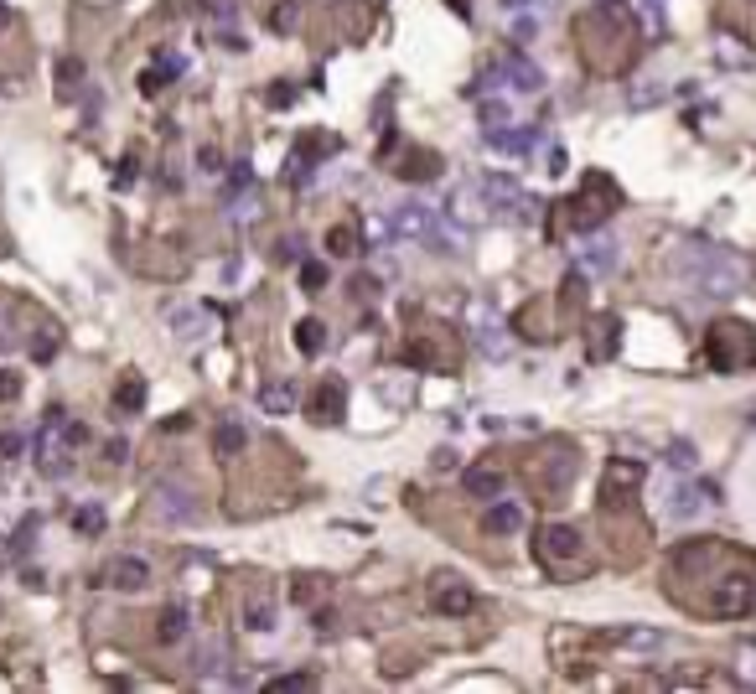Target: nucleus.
<instances>
[{
  "instance_id": "nucleus-1",
  "label": "nucleus",
  "mask_w": 756,
  "mask_h": 694,
  "mask_svg": "<svg viewBox=\"0 0 756 694\" xmlns=\"http://www.w3.org/2000/svg\"><path fill=\"white\" fill-rule=\"evenodd\" d=\"M663 590L679 611L705 622L756 617V554L735 539H684L663 560Z\"/></svg>"
},
{
  "instance_id": "nucleus-2",
  "label": "nucleus",
  "mask_w": 756,
  "mask_h": 694,
  "mask_svg": "<svg viewBox=\"0 0 756 694\" xmlns=\"http://www.w3.org/2000/svg\"><path fill=\"white\" fill-rule=\"evenodd\" d=\"M575 42H580V58H586L590 73L616 78L637 63L643 32H637V16H632L627 0H596L590 11L575 16Z\"/></svg>"
},
{
  "instance_id": "nucleus-3",
  "label": "nucleus",
  "mask_w": 756,
  "mask_h": 694,
  "mask_svg": "<svg viewBox=\"0 0 756 694\" xmlns=\"http://www.w3.org/2000/svg\"><path fill=\"white\" fill-rule=\"evenodd\" d=\"M616 208H622V187L611 182L607 171H586V176H580V187H575L565 203H560V229H570V233H596Z\"/></svg>"
},
{
  "instance_id": "nucleus-4",
  "label": "nucleus",
  "mask_w": 756,
  "mask_h": 694,
  "mask_svg": "<svg viewBox=\"0 0 756 694\" xmlns=\"http://www.w3.org/2000/svg\"><path fill=\"white\" fill-rule=\"evenodd\" d=\"M705 363L715 374H746L756 368V327L741 316H720L705 332Z\"/></svg>"
},
{
  "instance_id": "nucleus-5",
  "label": "nucleus",
  "mask_w": 756,
  "mask_h": 694,
  "mask_svg": "<svg viewBox=\"0 0 756 694\" xmlns=\"http://www.w3.org/2000/svg\"><path fill=\"white\" fill-rule=\"evenodd\" d=\"M580 549H586V539H580L575 524H544L539 528V560H544L554 575H586L590 560Z\"/></svg>"
},
{
  "instance_id": "nucleus-6",
  "label": "nucleus",
  "mask_w": 756,
  "mask_h": 694,
  "mask_svg": "<svg viewBox=\"0 0 756 694\" xmlns=\"http://www.w3.org/2000/svg\"><path fill=\"white\" fill-rule=\"evenodd\" d=\"M575 472H580V451L570 441H544V462L534 466V482L544 498H565L570 482H575Z\"/></svg>"
},
{
  "instance_id": "nucleus-7",
  "label": "nucleus",
  "mask_w": 756,
  "mask_h": 694,
  "mask_svg": "<svg viewBox=\"0 0 756 694\" xmlns=\"http://www.w3.org/2000/svg\"><path fill=\"white\" fill-rule=\"evenodd\" d=\"M643 462H627V456H616V462L601 472V513L607 508H632L637 503V487H643Z\"/></svg>"
},
{
  "instance_id": "nucleus-8",
  "label": "nucleus",
  "mask_w": 756,
  "mask_h": 694,
  "mask_svg": "<svg viewBox=\"0 0 756 694\" xmlns=\"http://www.w3.org/2000/svg\"><path fill=\"white\" fill-rule=\"evenodd\" d=\"M466 321H472V347H477L482 358H508V347H513V342H508V327L487 311L482 301L466 306Z\"/></svg>"
},
{
  "instance_id": "nucleus-9",
  "label": "nucleus",
  "mask_w": 756,
  "mask_h": 694,
  "mask_svg": "<svg viewBox=\"0 0 756 694\" xmlns=\"http://www.w3.org/2000/svg\"><path fill=\"white\" fill-rule=\"evenodd\" d=\"M482 197H487V208L503 212V218H528V212L539 208V203H528L524 192H518V182H513V176H503V171L482 176Z\"/></svg>"
},
{
  "instance_id": "nucleus-10",
  "label": "nucleus",
  "mask_w": 756,
  "mask_h": 694,
  "mask_svg": "<svg viewBox=\"0 0 756 694\" xmlns=\"http://www.w3.org/2000/svg\"><path fill=\"white\" fill-rule=\"evenodd\" d=\"M306 415H311L316 425H342V420H347V383H342V379H321L311 389Z\"/></svg>"
},
{
  "instance_id": "nucleus-11",
  "label": "nucleus",
  "mask_w": 756,
  "mask_h": 694,
  "mask_svg": "<svg viewBox=\"0 0 756 694\" xmlns=\"http://www.w3.org/2000/svg\"><path fill=\"white\" fill-rule=\"evenodd\" d=\"M150 503H156V518H161V524H192V518H197V498H192L182 482H161Z\"/></svg>"
},
{
  "instance_id": "nucleus-12",
  "label": "nucleus",
  "mask_w": 756,
  "mask_h": 694,
  "mask_svg": "<svg viewBox=\"0 0 756 694\" xmlns=\"http://www.w3.org/2000/svg\"><path fill=\"white\" fill-rule=\"evenodd\" d=\"M492 78H498V84H508L513 94H539V88H544V73L528 63L524 52H508L503 63L492 68Z\"/></svg>"
},
{
  "instance_id": "nucleus-13",
  "label": "nucleus",
  "mask_w": 756,
  "mask_h": 694,
  "mask_svg": "<svg viewBox=\"0 0 756 694\" xmlns=\"http://www.w3.org/2000/svg\"><path fill=\"white\" fill-rule=\"evenodd\" d=\"M430 607L441 611V617H466V611L477 607V596H472V586H466L462 575H441L436 590H430Z\"/></svg>"
},
{
  "instance_id": "nucleus-14",
  "label": "nucleus",
  "mask_w": 756,
  "mask_h": 694,
  "mask_svg": "<svg viewBox=\"0 0 756 694\" xmlns=\"http://www.w3.org/2000/svg\"><path fill=\"white\" fill-rule=\"evenodd\" d=\"M337 146H342L337 135H321V130H306V135H301V140H295V146H291V161H285V167H291V176H306V171H311V161H321V156H332Z\"/></svg>"
},
{
  "instance_id": "nucleus-15",
  "label": "nucleus",
  "mask_w": 756,
  "mask_h": 694,
  "mask_svg": "<svg viewBox=\"0 0 756 694\" xmlns=\"http://www.w3.org/2000/svg\"><path fill=\"white\" fill-rule=\"evenodd\" d=\"M446 212H451L456 223H466V229H472V223H482L487 212H492V208H487V197H482V182H462V187L451 192Z\"/></svg>"
},
{
  "instance_id": "nucleus-16",
  "label": "nucleus",
  "mask_w": 756,
  "mask_h": 694,
  "mask_svg": "<svg viewBox=\"0 0 756 694\" xmlns=\"http://www.w3.org/2000/svg\"><path fill=\"white\" fill-rule=\"evenodd\" d=\"M389 223H394V239H415V244H425L430 229H436V212L420 208V203H404V208L389 212Z\"/></svg>"
},
{
  "instance_id": "nucleus-17",
  "label": "nucleus",
  "mask_w": 756,
  "mask_h": 694,
  "mask_svg": "<svg viewBox=\"0 0 756 694\" xmlns=\"http://www.w3.org/2000/svg\"><path fill=\"white\" fill-rule=\"evenodd\" d=\"M166 321H171V332L182 337V342H197V337L212 332V321H218V316H212L208 306H176Z\"/></svg>"
},
{
  "instance_id": "nucleus-18",
  "label": "nucleus",
  "mask_w": 756,
  "mask_h": 694,
  "mask_svg": "<svg viewBox=\"0 0 756 694\" xmlns=\"http://www.w3.org/2000/svg\"><path fill=\"white\" fill-rule=\"evenodd\" d=\"M487 146L508 150V156H524V150L539 146V130L534 125H503V130H487Z\"/></svg>"
},
{
  "instance_id": "nucleus-19",
  "label": "nucleus",
  "mask_w": 756,
  "mask_h": 694,
  "mask_svg": "<svg viewBox=\"0 0 756 694\" xmlns=\"http://www.w3.org/2000/svg\"><path fill=\"white\" fill-rule=\"evenodd\" d=\"M518 528H524V508L518 503H503V498H498V503L482 513V534H492V539H508V534H518Z\"/></svg>"
},
{
  "instance_id": "nucleus-20",
  "label": "nucleus",
  "mask_w": 756,
  "mask_h": 694,
  "mask_svg": "<svg viewBox=\"0 0 756 694\" xmlns=\"http://www.w3.org/2000/svg\"><path fill=\"white\" fill-rule=\"evenodd\" d=\"M462 487L472 492V498H487V503H492V498H503L508 477L498 472V466H466V472H462Z\"/></svg>"
},
{
  "instance_id": "nucleus-21",
  "label": "nucleus",
  "mask_w": 756,
  "mask_h": 694,
  "mask_svg": "<svg viewBox=\"0 0 756 694\" xmlns=\"http://www.w3.org/2000/svg\"><path fill=\"white\" fill-rule=\"evenodd\" d=\"M109 581H114L120 590H146L150 586V565L140 560V554H120L114 570H109Z\"/></svg>"
},
{
  "instance_id": "nucleus-22",
  "label": "nucleus",
  "mask_w": 756,
  "mask_h": 694,
  "mask_svg": "<svg viewBox=\"0 0 756 694\" xmlns=\"http://www.w3.org/2000/svg\"><path fill=\"white\" fill-rule=\"evenodd\" d=\"M244 446H249V430H244V420H223L218 430H212V456H218V462H233Z\"/></svg>"
},
{
  "instance_id": "nucleus-23",
  "label": "nucleus",
  "mask_w": 756,
  "mask_h": 694,
  "mask_svg": "<svg viewBox=\"0 0 756 694\" xmlns=\"http://www.w3.org/2000/svg\"><path fill=\"white\" fill-rule=\"evenodd\" d=\"M327 321H321V316H301V321H295V347H301V353H306V358H316V353H327Z\"/></svg>"
},
{
  "instance_id": "nucleus-24",
  "label": "nucleus",
  "mask_w": 756,
  "mask_h": 694,
  "mask_svg": "<svg viewBox=\"0 0 756 694\" xmlns=\"http://www.w3.org/2000/svg\"><path fill=\"white\" fill-rule=\"evenodd\" d=\"M616 316H596L590 321V363H607L611 353H616Z\"/></svg>"
},
{
  "instance_id": "nucleus-25",
  "label": "nucleus",
  "mask_w": 756,
  "mask_h": 694,
  "mask_svg": "<svg viewBox=\"0 0 756 694\" xmlns=\"http://www.w3.org/2000/svg\"><path fill=\"white\" fill-rule=\"evenodd\" d=\"M187 627H192L187 601H171V607L161 611V622H156V637H161V643H182V637H187Z\"/></svg>"
},
{
  "instance_id": "nucleus-26",
  "label": "nucleus",
  "mask_w": 756,
  "mask_h": 694,
  "mask_svg": "<svg viewBox=\"0 0 756 694\" xmlns=\"http://www.w3.org/2000/svg\"><path fill=\"white\" fill-rule=\"evenodd\" d=\"M223 669H229V643H223V637H208V643L197 648V673H202V679H223Z\"/></svg>"
},
{
  "instance_id": "nucleus-27",
  "label": "nucleus",
  "mask_w": 756,
  "mask_h": 694,
  "mask_svg": "<svg viewBox=\"0 0 756 694\" xmlns=\"http://www.w3.org/2000/svg\"><path fill=\"white\" fill-rule=\"evenodd\" d=\"M436 171H441V156H436V150H410V156L400 161V176H404V182H430Z\"/></svg>"
},
{
  "instance_id": "nucleus-28",
  "label": "nucleus",
  "mask_w": 756,
  "mask_h": 694,
  "mask_svg": "<svg viewBox=\"0 0 756 694\" xmlns=\"http://www.w3.org/2000/svg\"><path fill=\"white\" fill-rule=\"evenodd\" d=\"M259 404H265L270 415H291V410H295V383L291 379L265 383V389H259Z\"/></svg>"
},
{
  "instance_id": "nucleus-29",
  "label": "nucleus",
  "mask_w": 756,
  "mask_h": 694,
  "mask_svg": "<svg viewBox=\"0 0 756 694\" xmlns=\"http://www.w3.org/2000/svg\"><path fill=\"white\" fill-rule=\"evenodd\" d=\"M337 16H342V26H347V37H353V42L368 32V26H374V11H368L363 0H337Z\"/></svg>"
},
{
  "instance_id": "nucleus-30",
  "label": "nucleus",
  "mask_w": 756,
  "mask_h": 694,
  "mask_svg": "<svg viewBox=\"0 0 756 694\" xmlns=\"http://www.w3.org/2000/svg\"><path fill=\"white\" fill-rule=\"evenodd\" d=\"M140 404H146V379H135V374H130V379H120V389H114V410L135 415Z\"/></svg>"
},
{
  "instance_id": "nucleus-31",
  "label": "nucleus",
  "mask_w": 756,
  "mask_h": 694,
  "mask_svg": "<svg viewBox=\"0 0 756 694\" xmlns=\"http://www.w3.org/2000/svg\"><path fill=\"white\" fill-rule=\"evenodd\" d=\"M295 26H301V0H274V11H270V32L291 37Z\"/></svg>"
},
{
  "instance_id": "nucleus-32",
  "label": "nucleus",
  "mask_w": 756,
  "mask_h": 694,
  "mask_svg": "<svg viewBox=\"0 0 756 694\" xmlns=\"http://www.w3.org/2000/svg\"><path fill=\"white\" fill-rule=\"evenodd\" d=\"M327 254H337V259H353V254H357V229H347V223L327 229Z\"/></svg>"
},
{
  "instance_id": "nucleus-33",
  "label": "nucleus",
  "mask_w": 756,
  "mask_h": 694,
  "mask_svg": "<svg viewBox=\"0 0 756 694\" xmlns=\"http://www.w3.org/2000/svg\"><path fill=\"white\" fill-rule=\"evenodd\" d=\"M244 627L249 632H270L274 627V607L270 601H249V607H244Z\"/></svg>"
},
{
  "instance_id": "nucleus-34",
  "label": "nucleus",
  "mask_w": 756,
  "mask_h": 694,
  "mask_svg": "<svg viewBox=\"0 0 756 694\" xmlns=\"http://www.w3.org/2000/svg\"><path fill=\"white\" fill-rule=\"evenodd\" d=\"M699 498H705L699 487H679V492H673V503H669V508H673V518H694V513L705 508Z\"/></svg>"
},
{
  "instance_id": "nucleus-35",
  "label": "nucleus",
  "mask_w": 756,
  "mask_h": 694,
  "mask_svg": "<svg viewBox=\"0 0 756 694\" xmlns=\"http://www.w3.org/2000/svg\"><path fill=\"white\" fill-rule=\"evenodd\" d=\"M78 84H84V63H78V58H63V63H58V88H63V99Z\"/></svg>"
},
{
  "instance_id": "nucleus-36",
  "label": "nucleus",
  "mask_w": 756,
  "mask_h": 694,
  "mask_svg": "<svg viewBox=\"0 0 756 694\" xmlns=\"http://www.w3.org/2000/svg\"><path fill=\"white\" fill-rule=\"evenodd\" d=\"M586 265L607 275L611 265H616V244H607V239H601V244H590V249H586Z\"/></svg>"
},
{
  "instance_id": "nucleus-37",
  "label": "nucleus",
  "mask_w": 756,
  "mask_h": 694,
  "mask_svg": "<svg viewBox=\"0 0 756 694\" xmlns=\"http://www.w3.org/2000/svg\"><path fill=\"white\" fill-rule=\"evenodd\" d=\"M73 528H78V534H99V528H104V513H99L94 503H84L78 513H73Z\"/></svg>"
},
{
  "instance_id": "nucleus-38",
  "label": "nucleus",
  "mask_w": 756,
  "mask_h": 694,
  "mask_svg": "<svg viewBox=\"0 0 756 694\" xmlns=\"http://www.w3.org/2000/svg\"><path fill=\"white\" fill-rule=\"evenodd\" d=\"M321 285H327V265H321V259H306V265H301V291H321Z\"/></svg>"
},
{
  "instance_id": "nucleus-39",
  "label": "nucleus",
  "mask_w": 756,
  "mask_h": 694,
  "mask_svg": "<svg viewBox=\"0 0 756 694\" xmlns=\"http://www.w3.org/2000/svg\"><path fill=\"white\" fill-rule=\"evenodd\" d=\"M363 239H368V244H389V239H394V223H389V218H368V223H363Z\"/></svg>"
},
{
  "instance_id": "nucleus-40",
  "label": "nucleus",
  "mask_w": 756,
  "mask_h": 694,
  "mask_svg": "<svg viewBox=\"0 0 756 694\" xmlns=\"http://www.w3.org/2000/svg\"><path fill=\"white\" fill-rule=\"evenodd\" d=\"M5 347H16V311L0 301V353H5Z\"/></svg>"
},
{
  "instance_id": "nucleus-41",
  "label": "nucleus",
  "mask_w": 756,
  "mask_h": 694,
  "mask_svg": "<svg viewBox=\"0 0 756 694\" xmlns=\"http://www.w3.org/2000/svg\"><path fill=\"white\" fill-rule=\"evenodd\" d=\"M16 400H22V374L0 368V404H16Z\"/></svg>"
},
{
  "instance_id": "nucleus-42",
  "label": "nucleus",
  "mask_w": 756,
  "mask_h": 694,
  "mask_svg": "<svg viewBox=\"0 0 756 694\" xmlns=\"http://www.w3.org/2000/svg\"><path fill=\"white\" fill-rule=\"evenodd\" d=\"M52 353H58V332L47 327V332L37 337V342H32V358H37V363H47V358H52Z\"/></svg>"
},
{
  "instance_id": "nucleus-43",
  "label": "nucleus",
  "mask_w": 756,
  "mask_h": 694,
  "mask_svg": "<svg viewBox=\"0 0 756 694\" xmlns=\"http://www.w3.org/2000/svg\"><path fill=\"white\" fill-rule=\"evenodd\" d=\"M182 68H187V63H182V58H176V52H166V58H161V52H156V73H161V78H166V84H171V78H182Z\"/></svg>"
},
{
  "instance_id": "nucleus-44",
  "label": "nucleus",
  "mask_w": 756,
  "mask_h": 694,
  "mask_svg": "<svg viewBox=\"0 0 756 694\" xmlns=\"http://www.w3.org/2000/svg\"><path fill=\"white\" fill-rule=\"evenodd\" d=\"M197 167L208 171V176H218V171H223V150H218V146H202V150H197Z\"/></svg>"
},
{
  "instance_id": "nucleus-45",
  "label": "nucleus",
  "mask_w": 756,
  "mask_h": 694,
  "mask_svg": "<svg viewBox=\"0 0 756 694\" xmlns=\"http://www.w3.org/2000/svg\"><path fill=\"white\" fill-rule=\"evenodd\" d=\"M347 291H353V301H374L378 280H374V275H353V285H347Z\"/></svg>"
},
{
  "instance_id": "nucleus-46",
  "label": "nucleus",
  "mask_w": 756,
  "mask_h": 694,
  "mask_svg": "<svg viewBox=\"0 0 756 694\" xmlns=\"http://www.w3.org/2000/svg\"><path fill=\"white\" fill-rule=\"evenodd\" d=\"M22 451H26V441L16 436V430H0V456H5V462H16Z\"/></svg>"
},
{
  "instance_id": "nucleus-47",
  "label": "nucleus",
  "mask_w": 756,
  "mask_h": 694,
  "mask_svg": "<svg viewBox=\"0 0 756 694\" xmlns=\"http://www.w3.org/2000/svg\"><path fill=\"white\" fill-rule=\"evenodd\" d=\"M311 673H285V679H270V689H311Z\"/></svg>"
},
{
  "instance_id": "nucleus-48",
  "label": "nucleus",
  "mask_w": 756,
  "mask_h": 694,
  "mask_svg": "<svg viewBox=\"0 0 756 694\" xmlns=\"http://www.w3.org/2000/svg\"><path fill=\"white\" fill-rule=\"evenodd\" d=\"M482 125L487 130H503L508 125V104H482Z\"/></svg>"
},
{
  "instance_id": "nucleus-49",
  "label": "nucleus",
  "mask_w": 756,
  "mask_h": 694,
  "mask_svg": "<svg viewBox=\"0 0 756 694\" xmlns=\"http://www.w3.org/2000/svg\"><path fill=\"white\" fill-rule=\"evenodd\" d=\"M125 456H130V441H125V436H114V441L104 446V462H114V466H120Z\"/></svg>"
},
{
  "instance_id": "nucleus-50",
  "label": "nucleus",
  "mask_w": 756,
  "mask_h": 694,
  "mask_svg": "<svg viewBox=\"0 0 756 694\" xmlns=\"http://www.w3.org/2000/svg\"><path fill=\"white\" fill-rule=\"evenodd\" d=\"M301 244H295V239H280V244H274V259H280V265H295V259H301Z\"/></svg>"
},
{
  "instance_id": "nucleus-51",
  "label": "nucleus",
  "mask_w": 756,
  "mask_h": 694,
  "mask_svg": "<svg viewBox=\"0 0 756 694\" xmlns=\"http://www.w3.org/2000/svg\"><path fill=\"white\" fill-rule=\"evenodd\" d=\"M270 104H274V109L295 104V88H291V84H274V88H270Z\"/></svg>"
},
{
  "instance_id": "nucleus-52",
  "label": "nucleus",
  "mask_w": 756,
  "mask_h": 694,
  "mask_svg": "<svg viewBox=\"0 0 756 694\" xmlns=\"http://www.w3.org/2000/svg\"><path fill=\"white\" fill-rule=\"evenodd\" d=\"M130 182H135V156H125L120 171H114V187H130Z\"/></svg>"
},
{
  "instance_id": "nucleus-53",
  "label": "nucleus",
  "mask_w": 756,
  "mask_h": 694,
  "mask_svg": "<svg viewBox=\"0 0 756 694\" xmlns=\"http://www.w3.org/2000/svg\"><path fill=\"white\" fill-rule=\"evenodd\" d=\"M161 84H166V78H161L156 68H150V73H140V94H161Z\"/></svg>"
},
{
  "instance_id": "nucleus-54",
  "label": "nucleus",
  "mask_w": 756,
  "mask_h": 694,
  "mask_svg": "<svg viewBox=\"0 0 756 694\" xmlns=\"http://www.w3.org/2000/svg\"><path fill=\"white\" fill-rule=\"evenodd\" d=\"M534 32H539V22H528V16H518V22H513V37H518V42H528Z\"/></svg>"
},
{
  "instance_id": "nucleus-55",
  "label": "nucleus",
  "mask_w": 756,
  "mask_h": 694,
  "mask_svg": "<svg viewBox=\"0 0 756 694\" xmlns=\"http://www.w3.org/2000/svg\"><path fill=\"white\" fill-rule=\"evenodd\" d=\"M229 182H233V187H249V161H238V167H229Z\"/></svg>"
},
{
  "instance_id": "nucleus-56",
  "label": "nucleus",
  "mask_w": 756,
  "mask_h": 694,
  "mask_svg": "<svg viewBox=\"0 0 756 694\" xmlns=\"http://www.w3.org/2000/svg\"><path fill=\"white\" fill-rule=\"evenodd\" d=\"M430 466H436V472H451V466H456V451H446V446H441V451H436V462H430Z\"/></svg>"
},
{
  "instance_id": "nucleus-57",
  "label": "nucleus",
  "mask_w": 756,
  "mask_h": 694,
  "mask_svg": "<svg viewBox=\"0 0 756 694\" xmlns=\"http://www.w3.org/2000/svg\"><path fill=\"white\" fill-rule=\"evenodd\" d=\"M673 466H694V451H689V446H673Z\"/></svg>"
},
{
  "instance_id": "nucleus-58",
  "label": "nucleus",
  "mask_w": 756,
  "mask_h": 694,
  "mask_svg": "<svg viewBox=\"0 0 756 694\" xmlns=\"http://www.w3.org/2000/svg\"><path fill=\"white\" fill-rule=\"evenodd\" d=\"M446 5H451V11H456L462 22H466V16H472V5H466V0H446Z\"/></svg>"
},
{
  "instance_id": "nucleus-59",
  "label": "nucleus",
  "mask_w": 756,
  "mask_h": 694,
  "mask_svg": "<svg viewBox=\"0 0 756 694\" xmlns=\"http://www.w3.org/2000/svg\"><path fill=\"white\" fill-rule=\"evenodd\" d=\"M5 26H11V5H0V32H5Z\"/></svg>"
}]
</instances>
